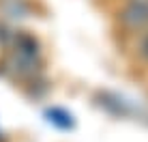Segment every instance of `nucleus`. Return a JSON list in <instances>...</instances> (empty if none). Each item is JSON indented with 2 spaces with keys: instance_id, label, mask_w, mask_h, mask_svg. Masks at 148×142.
I'll return each mask as SVG.
<instances>
[{
  "instance_id": "f257e3e1",
  "label": "nucleus",
  "mask_w": 148,
  "mask_h": 142,
  "mask_svg": "<svg viewBox=\"0 0 148 142\" xmlns=\"http://www.w3.org/2000/svg\"><path fill=\"white\" fill-rule=\"evenodd\" d=\"M116 19L127 34L144 32L148 28V0H127Z\"/></svg>"
},
{
  "instance_id": "f03ea898",
  "label": "nucleus",
  "mask_w": 148,
  "mask_h": 142,
  "mask_svg": "<svg viewBox=\"0 0 148 142\" xmlns=\"http://www.w3.org/2000/svg\"><path fill=\"white\" fill-rule=\"evenodd\" d=\"M135 50H137V56L144 60V63H148V28L144 32H140V41H137Z\"/></svg>"
}]
</instances>
